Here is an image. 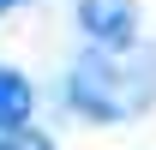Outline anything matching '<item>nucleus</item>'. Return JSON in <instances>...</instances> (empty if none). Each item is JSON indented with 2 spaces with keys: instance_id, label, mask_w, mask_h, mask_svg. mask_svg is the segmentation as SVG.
Returning a JSON list of instances; mask_svg holds the SVG:
<instances>
[{
  "instance_id": "f257e3e1",
  "label": "nucleus",
  "mask_w": 156,
  "mask_h": 150,
  "mask_svg": "<svg viewBox=\"0 0 156 150\" xmlns=\"http://www.w3.org/2000/svg\"><path fill=\"white\" fill-rule=\"evenodd\" d=\"M132 54V48H126ZM126 54H84L72 66V78H66V96H72L78 114H90V120H120V114L144 108V90H132V66H126Z\"/></svg>"
},
{
  "instance_id": "f03ea898",
  "label": "nucleus",
  "mask_w": 156,
  "mask_h": 150,
  "mask_svg": "<svg viewBox=\"0 0 156 150\" xmlns=\"http://www.w3.org/2000/svg\"><path fill=\"white\" fill-rule=\"evenodd\" d=\"M78 30L102 54H126L138 42V0H78Z\"/></svg>"
},
{
  "instance_id": "7ed1b4c3",
  "label": "nucleus",
  "mask_w": 156,
  "mask_h": 150,
  "mask_svg": "<svg viewBox=\"0 0 156 150\" xmlns=\"http://www.w3.org/2000/svg\"><path fill=\"white\" fill-rule=\"evenodd\" d=\"M30 108H36V84L18 66H0V132L30 126Z\"/></svg>"
},
{
  "instance_id": "20e7f679",
  "label": "nucleus",
  "mask_w": 156,
  "mask_h": 150,
  "mask_svg": "<svg viewBox=\"0 0 156 150\" xmlns=\"http://www.w3.org/2000/svg\"><path fill=\"white\" fill-rule=\"evenodd\" d=\"M0 150H54V138L36 126H18V132H0Z\"/></svg>"
},
{
  "instance_id": "39448f33",
  "label": "nucleus",
  "mask_w": 156,
  "mask_h": 150,
  "mask_svg": "<svg viewBox=\"0 0 156 150\" xmlns=\"http://www.w3.org/2000/svg\"><path fill=\"white\" fill-rule=\"evenodd\" d=\"M6 6H24V0H0V12H6Z\"/></svg>"
}]
</instances>
